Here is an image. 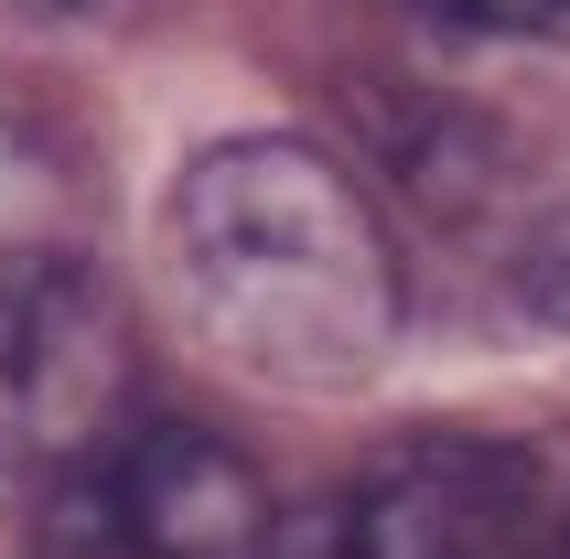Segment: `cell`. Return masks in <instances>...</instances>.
<instances>
[{
    "mask_svg": "<svg viewBox=\"0 0 570 559\" xmlns=\"http://www.w3.org/2000/svg\"><path fill=\"white\" fill-rule=\"evenodd\" d=\"M431 22H452V32H549V22H570V0H420Z\"/></svg>",
    "mask_w": 570,
    "mask_h": 559,
    "instance_id": "cell-5",
    "label": "cell"
},
{
    "mask_svg": "<svg viewBox=\"0 0 570 559\" xmlns=\"http://www.w3.org/2000/svg\"><path fill=\"white\" fill-rule=\"evenodd\" d=\"M539 506V463L507 441H410L366 484L281 517L269 559H507Z\"/></svg>",
    "mask_w": 570,
    "mask_h": 559,
    "instance_id": "cell-3",
    "label": "cell"
},
{
    "mask_svg": "<svg viewBox=\"0 0 570 559\" xmlns=\"http://www.w3.org/2000/svg\"><path fill=\"white\" fill-rule=\"evenodd\" d=\"M119 388V323L65 258H0V463L87 452Z\"/></svg>",
    "mask_w": 570,
    "mask_h": 559,
    "instance_id": "cell-4",
    "label": "cell"
},
{
    "mask_svg": "<svg viewBox=\"0 0 570 559\" xmlns=\"http://www.w3.org/2000/svg\"><path fill=\"white\" fill-rule=\"evenodd\" d=\"M560 559H570V538H560Z\"/></svg>",
    "mask_w": 570,
    "mask_h": 559,
    "instance_id": "cell-6",
    "label": "cell"
},
{
    "mask_svg": "<svg viewBox=\"0 0 570 559\" xmlns=\"http://www.w3.org/2000/svg\"><path fill=\"white\" fill-rule=\"evenodd\" d=\"M173 302L281 388H355L399 334V248L313 140H216L161 205Z\"/></svg>",
    "mask_w": 570,
    "mask_h": 559,
    "instance_id": "cell-1",
    "label": "cell"
},
{
    "mask_svg": "<svg viewBox=\"0 0 570 559\" xmlns=\"http://www.w3.org/2000/svg\"><path fill=\"white\" fill-rule=\"evenodd\" d=\"M269 538L281 517L258 496V473L216 431L151 420V431H108L65 463L32 559H269Z\"/></svg>",
    "mask_w": 570,
    "mask_h": 559,
    "instance_id": "cell-2",
    "label": "cell"
}]
</instances>
